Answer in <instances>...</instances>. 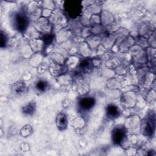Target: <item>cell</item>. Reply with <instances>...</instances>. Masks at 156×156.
Returning <instances> with one entry per match:
<instances>
[{
	"instance_id": "obj_1",
	"label": "cell",
	"mask_w": 156,
	"mask_h": 156,
	"mask_svg": "<svg viewBox=\"0 0 156 156\" xmlns=\"http://www.w3.org/2000/svg\"><path fill=\"white\" fill-rule=\"evenodd\" d=\"M29 24V20L26 15L23 12L15 13L13 18V25L19 32L24 31Z\"/></svg>"
},
{
	"instance_id": "obj_2",
	"label": "cell",
	"mask_w": 156,
	"mask_h": 156,
	"mask_svg": "<svg viewBox=\"0 0 156 156\" xmlns=\"http://www.w3.org/2000/svg\"><path fill=\"white\" fill-rule=\"evenodd\" d=\"M65 9L71 17L76 18L80 13L82 5L79 1H66L65 4Z\"/></svg>"
},
{
	"instance_id": "obj_3",
	"label": "cell",
	"mask_w": 156,
	"mask_h": 156,
	"mask_svg": "<svg viewBox=\"0 0 156 156\" xmlns=\"http://www.w3.org/2000/svg\"><path fill=\"white\" fill-rule=\"evenodd\" d=\"M155 130V115L154 114L146 118L143 124V132L146 135L152 136Z\"/></svg>"
},
{
	"instance_id": "obj_4",
	"label": "cell",
	"mask_w": 156,
	"mask_h": 156,
	"mask_svg": "<svg viewBox=\"0 0 156 156\" xmlns=\"http://www.w3.org/2000/svg\"><path fill=\"white\" fill-rule=\"evenodd\" d=\"M126 132L122 128H116L112 133V140L114 144H119L123 140Z\"/></svg>"
},
{
	"instance_id": "obj_5",
	"label": "cell",
	"mask_w": 156,
	"mask_h": 156,
	"mask_svg": "<svg viewBox=\"0 0 156 156\" xmlns=\"http://www.w3.org/2000/svg\"><path fill=\"white\" fill-rule=\"evenodd\" d=\"M95 103V101L93 98L87 97L82 98L79 101V106L83 110H88L91 109Z\"/></svg>"
},
{
	"instance_id": "obj_6",
	"label": "cell",
	"mask_w": 156,
	"mask_h": 156,
	"mask_svg": "<svg viewBox=\"0 0 156 156\" xmlns=\"http://www.w3.org/2000/svg\"><path fill=\"white\" fill-rule=\"evenodd\" d=\"M67 124L66 116L63 113H58L56 118V125L57 128L60 130H65L67 127Z\"/></svg>"
},
{
	"instance_id": "obj_7",
	"label": "cell",
	"mask_w": 156,
	"mask_h": 156,
	"mask_svg": "<svg viewBox=\"0 0 156 156\" xmlns=\"http://www.w3.org/2000/svg\"><path fill=\"white\" fill-rule=\"evenodd\" d=\"M107 114L111 118H116L119 115V110L116 106L109 105L107 107Z\"/></svg>"
},
{
	"instance_id": "obj_8",
	"label": "cell",
	"mask_w": 156,
	"mask_h": 156,
	"mask_svg": "<svg viewBox=\"0 0 156 156\" xmlns=\"http://www.w3.org/2000/svg\"><path fill=\"white\" fill-rule=\"evenodd\" d=\"M35 102H29L23 108V112L26 115H32L35 110Z\"/></svg>"
},
{
	"instance_id": "obj_9",
	"label": "cell",
	"mask_w": 156,
	"mask_h": 156,
	"mask_svg": "<svg viewBox=\"0 0 156 156\" xmlns=\"http://www.w3.org/2000/svg\"><path fill=\"white\" fill-rule=\"evenodd\" d=\"M26 87L25 84L23 83H18L16 84L15 86V91L16 92V93L18 94L24 93L26 91Z\"/></svg>"
},
{
	"instance_id": "obj_10",
	"label": "cell",
	"mask_w": 156,
	"mask_h": 156,
	"mask_svg": "<svg viewBox=\"0 0 156 156\" xmlns=\"http://www.w3.org/2000/svg\"><path fill=\"white\" fill-rule=\"evenodd\" d=\"M48 87V83L44 80H40L37 83V88L40 91H44Z\"/></svg>"
},
{
	"instance_id": "obj_11",
	"label": "cell",
	"mask_w": 156,
	"mask_h": 156,
	"mask_svg": "<svg viewBox=\"0 0 156 156\" xmlns=\"http://www.w3.org/2000/svg\"><path fill=\"white\" fill-rule=\"evenodd\" d=\"M90 61L88 60H84L80 63V68L82 69H87L90 67Z\"/></svg>"
},
{
	"instance_id": "obj_12",
	"label": "cell",
	"mask_w": 156,
	"mask_h": 156,
	"mask_svg": "<svg viewBox=\"0 0 156 156\" xmlns=\"http://www.w3.org/2000/svg\"><path fill=\"white\" fill-rule=\"evenodd\" d=\"M1 46L2 48L5 46L6 44V38L5 36L3 35L2 33H1Z\"/></svg>"
}]
</instances>
